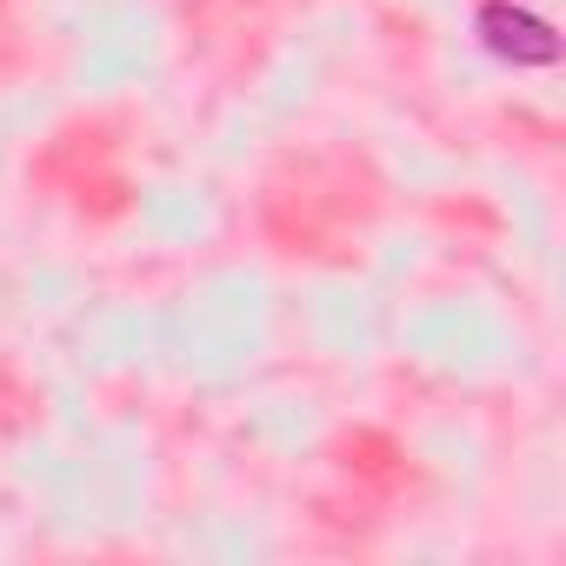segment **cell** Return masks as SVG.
Wrapping results in <instances>:
<instances>
[{
    "mask_svg": "<svg viewBox=\"0 0 566 566\" xmlns=\"http://www.w3.org/2000/svg\"><path fill=\"white\" fill-rule=\"evenodd\" d=\"M480 41L500 61H513V67H553L559 61V34L539 14L513 8V0H486V8H480Z\"/></svg>",
    "mask_w": 566,
    "mask_h": 566,
    "instance_id": "cell-1",
    "label": "cell"
}]
</instances>
